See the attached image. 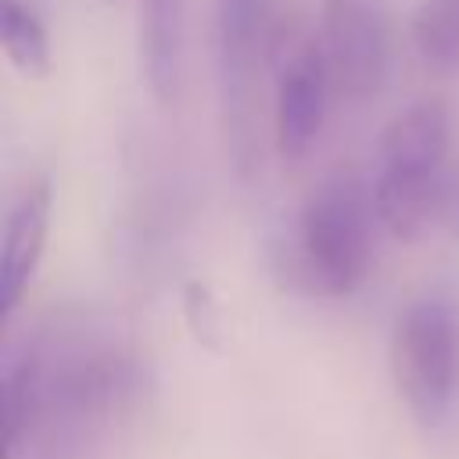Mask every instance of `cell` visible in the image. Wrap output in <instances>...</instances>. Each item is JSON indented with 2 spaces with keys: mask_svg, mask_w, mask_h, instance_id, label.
I'll list each match as a JSON object with an SVG mask.
<instances>
[{
  "mask_svg": "<svg viewBox=\"0 0 459 459\" xmlns=\"http://www.w3.org/2000/svg\"><path fill=\"white\" fill-rule=\"evenodd\" d=\"M448 147V108L434 97L412 100L380 129L369 186L377 222L394 240H420L437 219H445L452 190Z\"/></svg>",
  "mask_w": 459,
  "mask_h": 459,
  "instance_id": "3957f363",
  "label": "cell"
},
{
  "mask_svg": "<svg viewBox=\"0 0 459 459\" xmlns=\"http://www.w3.org/2000/svg\"><path fill=\"white\" fill-rule=\"evenodd\" d=\"M50 212H54V194L47 179L25 183L7 204L4 237H0V312L4 319L14 316L29 283L39 273L47 237H50Z\"/></svg>",
  "mask_w": 459,
  "mask_h": 459,
  "instance_id": "ba28073f",
  "label": "cell"
},
{
  "mask_svg": "<svg viewBox=\"0 0 459 459\" xmlns=\"http://www.w3.org/2000/svg\"><path fill=\"white\" fill-rule=\"evenodd\" d=\"M316 43L341 100L377 97L394 65V25L384 0H319Z\"/></svg>",
  "mask_w": 459,
  "mask_h": 459,
  "instance_id": "8992f818",
  "label": "cell"
},
{
  "mask_svg": "<svg viewBox=\"0 0 459 459\" xmlns=\"http://www.w3.org/2000/svg\"><path fill=\"white\" fill-rule=\"evenodd\" d=\"M183 312H186V326L194 330V337L204 348H219V341H222V319H219V308H215L212 294L201 283H186V290H183Z\"/></svg>",
  "mask_w": 459,
  "mask_h": 459,
  "instance_id": "7c38bea8",
  "label": "cell"
},
{
  "mask_svg": "<svg viewBox=\"0 0 459 459\" xmlns=\"http://www.w3.org/2000/svg\"><path fill=\"white\" fill-rule=\"evenodd\" d=\"M183 39H186V0H140L136 7L140 75L158 104H172L179 93Z\"/></svg>",
  "mask_w": 459,
  "mask_h": 459,
  "instance_id": "9c48e42d",
  "label": "cell"
},
{
  "mask_svg": "<svg viewBox=\"0 0 459 459\" xmlns=\"http://www.w3.org/2000/svg\"><path fill=\"white\" fill-rule=\"evenodd\" d=\"M445 222L452 226V233H459V172L452 176V190H448V204H445Z\"/></svg>",
  "mask_w": 459,
  "mask_h": 459,
  "instance_id": "4fadbf2b",
  "label": "cell"
},
{
  "mask_svg": "<svg viewBox=\"0 0 459 459\" xmlns=\"http://www.w3.org/2000/svg\"><path fill=\"white\" fill-rule=\"evenodd\" d=\"M280 39H283V29H280L276 0H219L215 4V68H219L233 161L240 176H251L258 165V136H255L258 75L265 65H273Z\"/></svg>",
  "mask_w": 459,
  "mask_h": 459,
  "instance_id": "5b68a950",
  "label": "cell"
},
{
  "mask_svg": "<svg viewBox=\"0 0 459 459\" xmlns=\"http://www.w3.org/2000/svg\"><path fill=\"white\" fill-rule=\"evenodd\" d=\"M143 366L129 341L90 319H54L11 341L0 366L4 459H68L133 405Z\"/></svg>",
  "mask_w": 459,
  "mask_h": 459,
  "instance_id": "6da1fadb",
  "label": "cell"
},
{
  "mask_svg": "<svg viewBox=\"0 0 459 459\" xmlns=\"http://www.w3.org/2000/svg\"><path fill=\"white\" fill-rule=\"evenodd\" d=\"M276 86H273V143L287 161H298L312 151L326 126V111L333 93L326 61L319 54L316 32L283 39L273 57Z\"/></svg>",
  "mask_w": 459,
  "mask_h": 459,
  "instance_id": "52a82bcc",
  "label": "cell"
},
{
  "mask_svg": "<svg viewBox=\"0 0 459 459\" xmlns=\"http://www.w3.org/2000/svg\"><path fill=\"white\" fill-rule=\"evenodd\" d=\"M0 47L25 79H43L54 65L47 25L29 0H0Z\"/></svg>",
  "mask_w": 459,
  "mask_h": 459,
  "instance_id": "30bf717a",
  "label": "cell"
},
{
  "mask_svg": "<svg viewBox=\"0 0 459 459\" xmlns=\"http://www.w3.org/2000/svg\"><path fill=\"white\" fill-rule=\"evenodd\" d=\"M409 29L430 72H459V0H420Z\"/></svg>",
  "mask_w": 459,
  "mask_h": 459,
  "instance_id": "8fae6325",
  "label": "cell"
},
{
  "mask_svg": "<svg viewBox=\"0 0 459 459\" xmlns=\"http://www.w3.org/2000/svg\"><path fill=\"white\" fill-rule=\"evenodd\" d=\"M373 186L355 169L326 172L301 201L290 237L280 251V273L290 287L316 298L355 294L377 247Z\"/></svg>",
  "mask_w": 459,
  "mask_h": 459,
  "instance_id": "7a4b0ae2",
  "label": "cell"
},
{
  "mask_svg": "<svg viewBox=\"0 0 459 459\" xmlns=\"http://www.w3.org/2000/svg\"><path fill=\"white\" fill-rule=\"evenodd\" d=\"M391 377L423 430H441L459 409V305L445 290L416 294L391 326Z\"/></svg>",
  "mask_w": 459,
  "mask_h": 459,
  "instance_id": "277c9868",
  "label": "cell"
}]
</instances>
